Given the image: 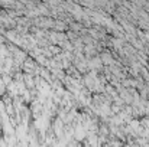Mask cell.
Wrapping results in <instances>:
<instances>
[{
  "label": "cell",
  "instance_id": "cell-2",
  "mask_svg": "<svg viewBox=\"0 0 149 147\" xmlns=\"http://www.w3.org/2000/svg\"><path fill=\"white\" fill-rule=\"evenodd\" d=\"M4 66H6L7 69L12 71V68L15 66V59H13V56H9V58L4 59Z\"/></svg>",
  "mask_w": 149,
  "mask_h": 147
},
{
  "label": "cell",
  "instance_id": "cell-7",
  "mask_svg": "<svg viewBox=\"0 0 149 147\" xmlns=\"http://www.w3.org/2000/svg\"><path fill=\"white\" fill-rule=\"evenodd\" d=\"M3 112H6V104H4L3 99L0 98V114H3Z\"/></svg>",
  "mask_w": 149,
  "mask_h": 147
},
{
  "label": "cell",
  "instance_id": "cell-1",
  "mask_svg": "<svg viewBox=\"0 0 149 147\" xmlns=\"http://www.w3.org/2000/svg\"><path fill=\"white\" fill-rule=\"evenodd\" d=\"M23 82H25V85H26V88H28L29 91H32V90H35V88H36V85H35V77H33V75L25 74Z\"/></svg>",
  "mask_w": 149,
  "mask_h": 147
},
{
  "label": "cell",
  "instance_id": "cell-6",
  "mask_svg": "<svg viewBox=\"0 0 149 147\" xmlns=\"http://www.w3.org/2000/svg\"><path fill=\"white\" fill-rule=\"evenodd\" d=\"M48 48H49V50H51V53H52V55H55V56L58 55V52H59V49L56 48L55 45H49Z\"/></svg>",
  "mask_w": 149,
  "mask_h": 147
},
{
  "label": "cell",
  "instance_id": "cell-4",
  "mask_svg": "<svg viewBox=\"0 0 149 147\" xmlns=\"http://www.w3.org/2000/svg\"><path fill=\"white\" fill-rule=\"evenodd\" d=\"M56 30H62V29H65V25L62 23V22H59V20H56L55 22V26H54Z\"/></svg>",
  "mask_w": 149,
  "mask_h": 147
},
{
  "label": "cell",
  "instance_id": "cell-5",
  "mask_svg": "<svg viewBox=\"0 0 149 147\" xmlns=\"http://www.w3.org/2000/svg\"><path fill=\"white\" fill-rule=\"evenodd\" d=\"M1 99H3V102H4L6 105H10V104H13V98H10L9 95H7V94L1 98Z\"/></svg>",
  "mask_w": 149,
  "mask_h": 147
},
{
  "label": "cell",
  "instance_id": "cell-8",
  "mask_svg": "<svg viewBox=\"0 0 149 147\" xmlns=\"http://www.w3.org/2000/svg\"><path fill=\"white\" fill-rule=\"evenodd\" d=\"M0 147H7V143L4 141V139H0Z\"/></svg>",
  "mask_w": 149,
  "mask_h": 147
},
{
  "label": "cell",
  "instance_id": "cell-3",
  "mask_svg": "<svg viewBox=\"0 0 149 147\" xmlns=\"http://www.w3.org/2000/svg\"><path fill=\"white\" fill-rule=\"evenodd\" d=\"M7 94V87L3 84V81L0 79V98H3L4 95Z\"/></svg>",
  "mask_w": 149,
  "mask_h": 147
}]
</instances>
